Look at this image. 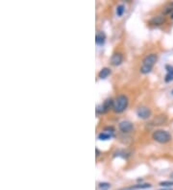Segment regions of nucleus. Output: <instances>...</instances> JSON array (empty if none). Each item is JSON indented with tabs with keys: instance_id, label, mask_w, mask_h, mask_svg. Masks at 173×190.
I'll use <instances>...</instances> for the list:
<instances>
[{
	"instance_id": "obj_1",
	"label": "nucleus",
	"mask_w": 173,
	"mask_h": 190,
	"mask_svg": "<svg viewBox=\"0 0 173 190\" xmlns=\"http://www.w3.org/2000/svg\"><path fill=\"white\" fill-rule=\"evenodd\" d=\"M157 60H158V57L156 54H150L144 58L142 61V65L140 67V72L142 74H147V73H149L152 70Z\"/></svg>"
},
{
	"instance_id": "obj_2",
	"label": "nucleus",
	"mask_w": 173,
	"mask_h": 190,
	"mask_svg": "<svg viewBox=\"0 0 173 190\" xmlns=\"http://www.w3.org/2000/svg\"><path fill=\"white\" fill-rule=\"evenodd\" d=\"M128 106V98L125 95H119L118 97H117L115 101L113 102V111L117 113H120L122 112H124L126 108Z\"/></svg>"
},
{
	"instance_id": "obj_3",
	"label": "nucleus",
	"mask_w": 173,
	"mask_h": 190,
	"mask_svg": "<svg viewBox=\"0 0 173 190\" xmlns=\"http://www.w3.org/2000/svg\"><path fill=\"white\" fill-rule=\"evenodd\" d=\"M153 139L159 143H167L171 140V135L167 131L164 130H158L154 131Z\"/></svg>"
},
{
	"instance_id": "obj_4",
	"label": "nucleus",
	"mask_w": 173,
	"mask_h": 190,
	"mask_svg": "<svg viewBox=\"0 0 173 190\" xmlns=\"http://www.w3.org/2000/svg\"><path fill=\"white\" fill-rule=\"evenodd\" d=\"M112 107H113V100L112 99H107V100H105V102L102 105H100V106L97 107L96 112H99V113H105V112H107L108 111H109Z\"/></svg>"
},
{
	"instance_id": "obj_5",
	"label": "nucleus",
	"mask_w": 173,
	"mask_h": 190,
	"mask_svg": "<svg viewBox=\"0 0 173 190\" xmlns=\"http://www.w3.org/2000/svg\"><path fill=\"white\" fill-rule=\"evenodd\" d=\"M136 114H138V116L141 119H147L151 116V111H150V108L146 107H140L138 108V111H136Z\"/></svg>"
},
{
	"instance_id": "obj_6",
	"label": "nucleus",
	"mask_w": 173,
	"mask_h": 190,
	"mask_svg": "<svg viewBox=\"0 0 173 190\" xmlns=\"http://www.w3.org/2000/svg\"><path fill=\"white\" fill-rule=\"evenodd\" d=\"M119 130L122 133H130L133 130V124L130 121H121L119 123Z\"/></svg>"
},
{
	"instance_id": "obj_7",
	"label": "nucleus",
	"mask_w": 173,
	"mask_h": 190,
	"mask_svg": "<svg viewBox=\"0 0 173 190\" xmlns=\"http://www.w3.org/2000/svg\"><path fill=\"white\" fill-rule=\"evenodd\" d=\"M122 61H123V56L120 53H115L111 58V63L114 65V66H117V65L121 64Z\"/></svg>"
},
{
	"instance_id": "obj_8",
	"label": "nucleus",
	"mask_w": 173,
	"mask_h": 190,
	"mask_svg": "<svg viewBox=\"0 0 173 190\" xmlns=\"http://www.w3.org/2000/svg\"><path fill=\"white\" fill-rule=\"evenodd\" d=\"M165 69H167V75H165L164 81L167 83H169V82L173 81V66L168 64L165 66Z\"/></svg>"
},
{
	"instance_id": "obj_9",
	"label": "nucleus",
	"mask_w": 173,
	"mask_h": 190,
	"mask_svg": "<svg viewBox=\"0 0 173 190\" xmlns=\"http://www.w3.org/2000/svg\"><path fill=\"white\" fill-rule=\"evenodd\" d=\"M164 20H165V18L163 16H157V17H154L151 18L149 20V23L152 25H161L164 22Z\"/></svg>"
},
{
	"instance_id": "obj_10",
	"label": "nucleus",
	"mask_w": 173,
	"mask_h": 190,
	"mask_svg": "<svg viewBox=\"0 0 173 190\" xmlns=\"http://www.w3.org/2000/svg\"><path fill=\"white\" fill-rule=\"evenodd\" d=\"M167 120V115H159L153 120L152 123L154 124V125H162V124H163Z\"/></svg>"
},
{
	"instance_id": "obj_11",
	"label": "nucleus",
	"mask_w": 173,
	"mask_h": 190,
	"mask_svg": "<svg viewBox=\"0 0 173 190\" xmlns=\"http://www.w3.org/2000/svg\"><path fill=\"white\" fill-rule=\"evenodd\" d=\"M105 40H106V36L103 32H99L96 36H95V41L97 44H103V43L105 42Z\"/></svg>"
},
{
	"instance_id": "obj_12",
	"label": "nucleus",
	"mask_w": 173,
	"mask_h": 190,
	"mask_svg": "<svg viewBox=\"0 0 173 190\" xmlns=\"http://www.w3.org/2000/svg\"><path fill=\"white\" fill-rule=\"evenodd\" d=\"M110 74H111V69L108 68V67H105V68H102V69L100 70L99 74H98V77L100 79H106Z\"/></svg>"
},
{
	"instance_id": "obj_13",
	"label": "nucleus",
	"mask_w": 173,
	"mask_h": 190,
	"mask_svg": "<svg viewBox=\"0 0 173 190\" xmlns=\"http://www.w3.org/2000/svg\"><path fill=\"white\" fill-rule=\"evenodd\" d=\"M112 136H113V135H111V134L101 133V134L98 135V139H100V140H108V139H110Z\"/></svg>"
},
{
	"instance_id": "obj_14",
	"label": "nucleus",
	"mask_w": 173,
	"mask_h": 190,
	"mask_svg": "<svg viewBox=\"0 0 173 190\" xmlns=\"http://www.w3.org/2000/svg\"><path fill=\"white\" fill-rule=\"evenodd\" d=\"M172 11H173V3H169V4H167V5L163 8V13L164 14H167V13H170Z\"/></svg>"
},
{
	"instance_id": "obj_15",
	"label": "nucleus",
	"mask_w": 173,
	"mask_h": 190,
	"mask_svg": "<svg viewBox=\"0 0 173 190\" xmlns=\"http://www.w3.org/2000/svg\"><path fill=\"white\" fill-rule=\"evenodd\" d=\"M151 184H136V185H134L132 186L133 189H146V188H150Z\"/></svg>"
},
{
	"instance_id": "obj_16",
	"label": "nucleus",
	"mask_w": 173,
	"mask_h": 190,
	"mask_svg": "<svg viewBox=\"0 0 173 190\" xmlns=\"http://www.w3.org/2000/svg\"><path fill=\"white\" fill-rule=\"evenodd\" d=\"M124 12H125V7H124L123 5L117 6V14L118 17H121L122 14L124 13Z\"/></svg>"
},
{
	"instance_id": "obj_17",
	"label": "nucleus",
	"mask_w": 173,
	"mask_h": 190,
	"mask_svg": "<svg viewBox=\"0 0 173 190\" xmlns=\"http://www.w3.org/2000/svg\"><path fill=\"white\" fill-rule=\"evenodd\" d=\"M98 187H99L100 190H108L111 187V184H108V182H100Z\"/></svg>"
},
{
	"instance_id": "obj_18",
	"label": "nucleus",
	"mask_w": 173,
	"mask_h": 190,
	"mask_svg": "<svg viewBox=\"0 0 173 190\" xmlns=\"http://www.w3.org/2000/svg\"><path fill=\"white\" fill-rule=\"evenodd\" d=\"M160 185L163 187H171L173 186V180H164V181H161Z\"/></svg>"
},
{
	"instance_id": "obj_19",
	"label": "nucleus",
	"mask_w": 173,
	"mask_h": 190,
	"mask_svg": "<svg viewBox=\"0 0 173 190\" xmlns=\"http://www.w3.org/2000/svg\"><path fill=\"white\" fill-rule=\"evenodd\" d=\"M120 190H135V189H133L132 187H128V188H122Z\"/></svg>"
},
{
	"instance_id": "obj_20",
	"label": "nucleus",
	"mask_w": 173,
	"mask_h": 190,
	"mask_svg": "<svg viewBox=\"0 0 173 190\" xmlns=\"http://www.w3.org/2000/svg\"><path fill=\"white\" fill-rule=\"evenodd\" d=\"M100 155V153H99V151H98V149H96V157H98Z\"/></svg>"
},
{
	"instance_id": "obj_21",
	"label": "nucleus",
	"mask_w": 173,
	"mask_h": 190,
	"mask_svg": "<svg viewBox=\"0 0 173 190\" xmlns=\"http://www.w3.org/2000/svg\"><path fill=\"white\" fill-rule=\"evenodd\" d=\"M160 190H173V189H171V188H168V189H160Z\"/></svg>"
},
{
	"instance_id": "obj_22",
	"label": "nucleus",
	"mask_w": 173,
	"mask_h": 190,
	"mask_svg": "<svg viewBox=\"0 0 173 190\" xmlns=\"http://www.w3.org/2000/svg\"><path fill=\"white\" fill-rule=\"evenodd\" d=\"M171 18H173V13L171 14Z\"/></svg>"
},
{
	"instance_id": "obj_23",
	"label": "nucleus",
	"mask_w": 173,
	"mask_h": 190,
	"mask_svg": "<svg viewBox=\"0 0 173 190\" xmlns=\"http://www.w3.org/2000/svg\"><path fill=\"white\" fill-rule=\"evenodd\" d=\"M172 93H173V90H172Z\"/></svg>"
}]
</instances>
